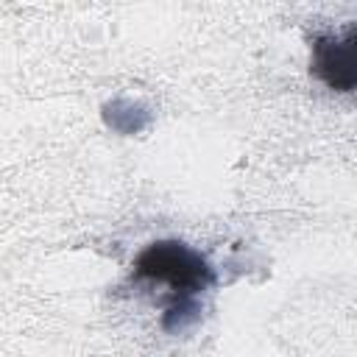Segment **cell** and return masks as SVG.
<instances>
[{"mask_svg": "<svg viewBox=\"0 0 357 357\" xmlns=\"http://www.w3.org/2000/svg\"><path fill=\"white\" fill-rule=\"evenodd\" d=\"M354 42H357L354 25L346 33H321L312 39V73L335 92L354 89V81H357Z\"/></svg>", "mask_w": 357, "mask_h": 357, "instance_id": "cell-2", "label": "cell"}, {"mask_svg": "<svg viewBox=\"0 0 357 357\" xmlns=\"http://www.w3.org/2000/svg\"><path fill=\"white\" fill-rule=\"evenodd\" d=\"M134 282L162 290L167 301L165 329H181L198 315L201 296L212 287V265L181 240H159L139 251L134 259Z\"/></svg>", "mask_w": 357, "mask_h": 357, "instance_id": "cell-1", "label": "cell"}]
</instances>
